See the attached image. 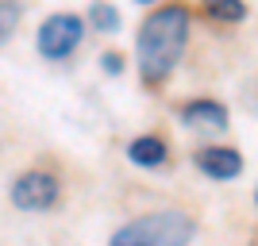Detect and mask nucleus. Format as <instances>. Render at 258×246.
Masks as SVG:
<instances>
[{
	"label": "nucleus",
	"mask_w": 258,
	"mask_h": 246,
	"mask_svg": "<svg viewBox=\"0 0 258 246\" xmlns=\"http://www.w3.org/2000/svg\"><path fill=\"white\" fill-rule=\"evenodd\" d=\"M181 123L189 127H208V131H224L227 127V108L216 100H193L181 108Z\"/></svg>",
	"instance_id": "nucleus-6"
},
{
	"label": "nucleus",
	"mask_w": 258,
	"mask_h": 246,
	"mask_svg": "<svg viewBox=\"0 0 258 246\" xmlns=\"http://www.w3.org/2000/svg\"><path fill=\"white\" fill-rule=\"evenodd\" d=\"M16 23H20V4L16 0H0V43L16 31Z\"/></svg>",
	"instance_id": "nucleus-10"
},
{
	"label": "nucleus",
	"mask_w": 258,
	"mask_h": 246,
	"mask_svg": "<svg viewBox=\"0 0 258 246\" xmlns=\"http://www.w3.org/2000/svg\"><path fill=\"white\" fill-rule=\"evenodd\" d=\"M189 43V12L181 4L151 12L139 27L135 50H139V77L147 85H158L173 73V65L181 62V50Z\"/></svg>",
	"instance_id": "nucleus-1"
},
{
	"label": "nucleus",
	"mask_w": 258,
	"mask_h": 246,
	"mask_svg": "<svg viewBox=\"0 0 258 246\" xmlns=\"http://www.w3.org/2000/svg\"><path fill=\"white\" fill-rule=\"evenodd\" d=\"M81 39H85V23L77 20V16H70V12H58V16H50L39 27L35 46H39V54H43L46 62H62V58H70L81 46Z\"/></svg>",
	"instance_id": "nucleus-3"
},
{
	"label": "nucleus",
	"mask_w": 258,
	"mask_h": 246,
	"mask_svg": "<svg viewBox=\"0 0 258 246\" xmlns=\"http://www.w3.org/2000/svg\"><path fill=\"white\" fill-rule=\"evenodd\" d=\"M254 204H258V189H254Z\"/></svg>",
	"instance_id": "nucleus-12"
},
{
	"label": "nucleus",
	"mask_w": 258,
	"mask_h": 246,
	"mask_svg": "<svg viewBox=\"0 0 258 246\" xmlns=\"http://www.w3.org/2000/svg\"><path fill=\"white\" fill-rule=\"evenodd\" d=\"M139 4H151V0H139Z\"/></svg>",
	"instance_id": "nucleus-13"
},
{
	"label": "nucleus",
	"mask_w": 258,
	"mask_h": 246,
	"mask_svg": "<svg viewBox=\"0 0 258 246\" xmlns=\"http://www.w3.org/2000/svg\"><path fill=\"white\" fill-rule=\"evenodd\" d=\"M127 158L135 161V166H162V161H166V142H162L158 135H143V139H135L127 146Z\"/></svg>",
	"instance_id": "nucleus-7"
},
{
	"label": "nucleus",
	"mask_w": 258,
	"mask_h": 246,
	"mask_svg": "<svg viewBox=\"0 0 258 246\" xmlns=\"http://www.w3.org/2000/svg\"><path fill=\"white\" fill-rule=\"evenodd\" d=\"M205 8H208V16H216L220 23H239L247 16L243 0H205Z\"/></svg>",
	"instance_id": "nucleus-9"
},
{
	"label": "nucleus",
	"mask_w": 258,
	"mask_h": 246,
	"mask_svg": "<svg viewBox=\"0 0 258 246\" xmlns=\"http://www.w3.org/2000/svg\"><path fill=\"white\" fill-rule=\"evenodd\" d=\"M100 69H104V73H119V69H123V58H119V54H104V58H100Z\"/></svg>",
	"instance_id": "nucleus-11"
},
{
	"label": "nucleus",
	"mask_w": 258,
	"mask_h": 246,
	"mask_svg": "<svg viewBox=\"0 0 258 246\" xmlns=\"http://www.w3.org/2000/svg\"><path fill=\"white\" fill-rule=\"evenodd\" d=\"M54 200H58V177L54 173L31 170L23 177H16V185H12V204L23 208V212H46Z\"/></svg>",
	"instance_id": "nucleus-4"
},
{
	"label": "nucleus",
	"mask_w": 258,
	"mask_h": 246,
	"mask_svg": "<svg viewBox=\"0 0 258 246\" xmlns=\"http://www.w3.org/2000/svg\"><path fill=\"white\" fill-rule=\"evenodd\" d=\"M89 23H93L97 31L112 35V31H119V12L112 8V4H104V0H97V4L89 8Z\"/></svg>",
	"instance_id": "nucleus-8"
},
{
	"label": "nucleus",
	"mask_w": 258,
	"mask_h": 246,
	"mask_svg": "<svg viewBox=\"0 0 258 246\" xmlns=\"http://www.w3.org/2000/svg\"><path fill=\"white\" fill-rule=\"evenodd\" d=\"M197 170L216 177V181H231V177L243 173V154L231 146H208L197 154Z\"/></svg>",
	"instance_id": "nucleus-5"
},
{
	"label": "nucleus",
	"mask_w": 258,
	"mask_h": 246,
	"mask_svg": "<svg viewBox=\"0 0 258 246\" xmlns=\"http://www.w3.org/2000/svg\"><path fill=\"white\" fill-rule=\"evenodd\" d=\"M193 235L197 223L185 212H154L119 227L112 235V246H189Z\"/></svg>",
	"instance_id": "nucleus-2"
}]
</instances>
